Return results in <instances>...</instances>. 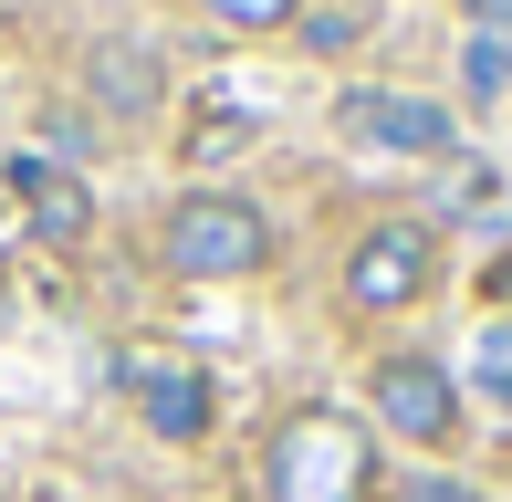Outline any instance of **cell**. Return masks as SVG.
<instances>
[{
    "label": "cell",
    "mask_w": 512,
    "mask_h": 502,
    "mask_svg": "<svg viewBox=\"0 0 512 502\" xmlns=\"http://www.w3.org/2000/svg\"><path fill=\"white\" fill-rule=\"evenodd\" d=\"M84 95H95L105 116H157V105H168V53H157V42H95V53H84Z\"/></svg>",
    "instance_id": "52a82bcc"
},
{
    "label": "cell",
    "mask_w": 512,
    "mask_h": 502,
    "mask_svg": "<svg viewBox=\"0 0 512 502\" xmlns=\"http://www.w3.org/2000/svg\"><path fill=\"white\" fill-rule=\"evenodd\" d=\"M335 126L356 136V147H398V157H439V147H450V105L387 95V84H356V95L335 105Z\"/></svg>",
    "instance_id": "5b68a950"
},
{
    "label": "cell",
    "mask_w": 512,
    "mask_h": 502,
    "mask_svg": "<svg viewBox=\"0 0 512 502\" xmlns=\"http://www.w3.org/2000/svg\"><path fill=\"white\" fill-rule=\"evenodd\" d=\"M366 398H377V419L398 429V440H450L460 429V387H450V367H429V356H387L377 377H366Z\"/></svg>",
    "instance_id": "277c9868"
},
{
    "label": "cell",
    "mask_w": 512,
    "mask_h": 502,
    "mask_svg": "<svg viewBox=\"0 0 512 502\" xmlns=\"http://www.w3.org/2000/svg\"><path fill=\"white\" fill-rule=\"evenodd\" d=\"M471 95H512V32H481L471 42Z\"/></svg>",
    "instance_id": "9c48e42d"
},
{
    "label": "cell",
    "mask_w": 512,
    "mask_h": 502,
    "mask_svg": "<svg viewBox=\"0 0 512 502\" xmlns=\"http://www.w3.org/2000/svg\"><path fill=\"white\" fill-rule=\"evenodd\" d=\"M304 42H314V53H335V42H356V11H304Z\"/></svg>",
    "instance_id": "8fae6325"
},
{
    "label": "cell",
    "mask_w": 512,
    "mask_h": 502,
    "mask_svg": "<svg viewBox=\"0 0 512 502\" xmlns=\"http://www.w3.org/2000/svg\"><path fill=\"white\" fill-rule=\"evenodd\" d=\"M408 502H471V482H408Z\"/></svg>",
    "instance_id": "5bb4252c"
},
{
    "label": "cell",
    "mask_w": 512,
    "mask_h": 502,
    "mask_svg": "<svg viewBox=\"0 0 512 502\" xmlns=\"http://www.w3.org/2000/svg\"><path fill=\"white\" fill-rule=\"evenodd\" d=\"M230 147H251V116H209L199 126V157H230Z\"/></svg>",
    "instance_id": "7c38bea8"
},
{
    "label": "cell",
    "mask_w": 512,
    "mask_h": 502,
    "mask_svg": "<svg viewBox=\"0 0 512 502\" xmlns=\"http://www.w3.org/2000/svg\"><path fill=\"white\" fill-rule=\"evenodd\" d=\"M429 231H418V220H377V231H366L356 251H345V293H356L366 314H398V304H418V293H429Z\"/></svg>",
    "instance_id": "3957f363"
},
{
    "label": "cell",
    "mask_w": 512,
    "mask_h": 502,
    "mask_svg": "<svg viewBox=\"0 0 512 502\" xmlns=\"http://www.w3.org/2000/svg\"><path fill=\"white\" fill-rule=\"evenodd\" d=\"M209 11H220L230 32H272V21H293L304 0H209Z\"/></svg>",
    "instance_id": "30bf717a"
},
{
    "label": "cell",
    "mask_w": 512,
    "mask_h": 502,
    "mask_svg": "<svg viewBox=\"0 0 512 502\" xmlns=\"http://www.w3.org/2000/svg\"><path fill=\"white\" fill-rule=\"evenodd\" d=\"M157 262H168L178 283H241V272H262V262H272L262 199H241V189H189V199L168 210V231H157Z\"/></svg>",
    "instance_id": "6da1fadb"
},
{
    "label": "cell",
    "mask_w": 512,
    "mask_h": 502,
    "mask_svg": "<svg viewBox=\"0 0 512 502\" xmlns=\"http://www.w3.org/2000/svg\"><path fill=\"white\" fill-rule=\"evenodd\" d=\"M262 492L272 502H366V429L345 408H293L262 440Z\"/></svg>",
    "instance_id": "7a4b0ae2"
},
{
    "label": "cell",
    "mask_w": 512,
    "mask_h": 502,
    "mask_svg": "<svg viewBox=\"0 0 512 502\" xmlns=\"http://www.w3.org/2000/svg\"><path fill=\"white\" fill-rule=\"evenodd\" d=\"M126 398L147 408L157 440H199L209 429V377L189 367V356H126Z\"/></svg>",
    "instance_id": "8992f818"
},
{
    "label": "cell",
    "mask_w": 512,
    "mask_h": 502,
    "mask_svg": "<svg viewBox=\"0 0 512 502\" xmlns=\"http://www.w3.org/2000/svg\"><path fill=\"white\" fill-rule=\"evenodd\" d=\"M21 199H32V231L42 241H84V220H95V199H84V178H63V168H42V157H21Z\"/></svg>",
    "instance_id": "ba28073f"
},
{
    "label": "cell",
    "mask_w": 512,
    "mask_h": 502,
    "mask_svg": "<svg viewBox=\"0 0 512 502\" xmlns=\"http://www.w3.org/2000/svg\"><path fill=\"white\" fill-rule=\"evenodd\" d=\"M481 377H492V398H512V325L492 335V346H481Z\"/></svg>",
    "instance_id": "4fadbf2b"
}]
</instances>
